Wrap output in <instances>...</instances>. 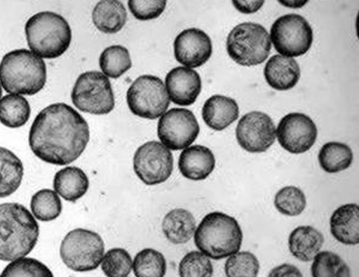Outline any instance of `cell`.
I'll return each mask as SVG.
<instances>
[{"mask_svg":"<svg viewBox=\"0 0 359 277\" xmlns=\"http://www.w3.org/2000/svg\"><path fill=\"white\" fill-rule=\"evenodd\" d=\"M90 128L83 116L66 103H54L36 116L29 132V146L42 161L66 165L86 149Z\"/></svg>","mask_w":359,"mask_h":277,"instance_id":"cell-1","label":"cell"},{"mask_svg":"<svg viewBox=\"0 0 359 277\" xmlns=\"http://www.w3.org/2000/svg\"><path fill=\"white\" fill-rule=\"evenodd\" d=\"M40 227L29 210L20 203L0 204V260L25 257L37 245Z\"/></svg>","mask_w":359,"mask_h":277,"instance_id":"cell-2","label":"cell"},{"mask_svg":"<svg viewBox=\"0 0 359 277\" xmlns=\"http://www.w3.org/2000/svg\"><path fill=\"white\" fill-rule=\"evenodd\" d=\"M46 83V66L28 49H15L0 62V85L9 95H34Z\"/></svg>","mask_w":359,"mask_h":277,"instance_id":"cell-3","label":"cell"},{"mask_svg":"<svg viewBox=\"0 0 359 277\" xmlns=\"http://www.w3.org/2000/svg\"><path fill=\"white\" fill-rule=\"evenodd\" d=\"M194 235L196 247L213 260H222L238 252L243 242L238 222L222 212L206 215Z\"/></svg>","mask_w":359,"mask_h":277,"instance_id":"cell-4","label":"cell"},{"mask_svg":"<svg viewBox=\"0 0 359 277\" xmlns=\"http://www.w3.org/2000/svg\"><path fill=\"white\" fill-rule=\"evenodd\" d=\"M25 30L30 51L40 58H58L71 46V27L65 18L56 13L45 11L32 15Z\"/></svg>","mask_w":359,"mask_h":277,"instance_id":"cell-5","label":"cell"},{"mask_svg":"<svg viewBox=\"0 0 359 277\" xmlns=\"http://www.w3.org/2000/svg\"><path fill=\"white\" fill-rule=\"evenodd\" d=\"M271 49L270 35L258 23H240L227 36V54L240 66L255 67L262 64L267 60Z\"/></svg>","mask_w":359,"mask_h":277,"instance_id":"cell-6","label":"cell"},{"mask_svg":"<svg viewBox=\"0 0 359 277\" xmlns=\"http://www.w3.org/2000/svg\"><path fill=\"white\" fill-rule=\"evenodd\" d=\"M60 256L69 270L79 273L95 271L104 256V242L91 230H72L62 241Z\"/></svg>","mask_w":359,"mask_h":277,"instance_id":"cell-7","label":"cell"},{"mask_svg":"<svg viewBox=\"0 0 359 277\" xmlns=\"http://www.w3.org/2000/svg\"><path fill=\"white\" fill-rule=\"evenodd\" d=\"M72 100L79 110L91 115H107L115 108L110 80L100 72L79 75L72 89Z\"/></svg>","mask_w":359,"mask_h":277,"instance_id":"cell-8","label":"cell"},{"mask_svg":"<svg viewBox=\"0 0 359 277\" xmlns=\"http://www.w3.org/2000/svg\"><path fill=\"white\" fill-rule=\"evenodd\" d=\"M126 102L134 115L148 120L161 118L170 106L164 83L154 75L138 77L126 93Z\"/></svg>","mask_w":359,"mask_h":277,"instance_id":"cell-9","label":"cell"},{"mask_svg":"<svg viewBox=\"0 0 359 277\" xmlns=\"http://www.w3.org/2000/svg\"><path fill=\"white\" fill-rule=\"evenodd\" d=\"M271 43L281 56H303L313 43V30L302 15L288 14L278 18L271 28Z\"/></svg>","mask_w":359,"mask_h":277,"instance_id":"cell-10","label":"cell"},{"mask_svg":"<svg viewBox=\"0 0 359 277\" xmlns=\"http://www.w3.org/2000/svg\"><path fill=\"white\" fill-rule=\"evenodd\" d=\"M134 172L148 186L166 182L174 170L172 152L161 142H146L136 150L133 158Z\"/></svg>","mask_w":359,"mask_h":277,"instance_id":"cell-11","label":"cell"},{"mask_svg":"<svg viewBox=\"0 0 359 277\" xmlns=\"http://www.w3.org/2000/svg\"><path fill=\"white\" fill-rule=\"evenodd\" d=\"M200 134V126L192 111L174 108L160 118L157 135L163 146L170 150L187 149Z\"/></svg>","mask_w":359,"mask_h":277,"instance_id":"cell-12","label":"cell"},{"mask_svg":"<svg viewBox=\"0 0 359 277\" xmlns=\"http://www.w3.org/2000/svg\"><path fill=\"white\" fill-rule=\"evenodd\" d=\"M236 139L239 146L250 154H262L276 141L275 123L267 114L248 113L237 124Z\"/></svg>","mask_w":359,"mask_h":277,"instance_id":"cell-13","label":"cell"},{"mask_svg":"<svg viewBox=\"0 0 359 277\" xmlns=\"http://www.w3.org/2000/svg\"><path fill=\"white\" fill-rule=\"evenodd\" d=\"M281 147L292 154H302L314 146L318 136L316 124L309 116L291 113L283 116L276 129Z\"/></svg>","mask_w":359,"mask_h":277,"instance_id":"cell-14","label":"cell"},{"mask_svg":"<svg viewBox=\"0 0 359 277\" xmlns=\"http://www.w3.org/2000/svg\"><path fill=\"white\" fill-rule=\"evenodd\" d=\"M175 57L185 68H200L212 55V41L205 31L190 28L182 31L175 38Z\"/></svg>","mask_w":359,"mask_h":277,"instance_id":"cell-15","label":"cell"},{"mask_svg":"<svg viewBox=\"0 0 359 277\" xmlns=\"http://www.w3.org/2000/svg\"><path fill=\"white\" fill-rule=\"evenodd\" d=\"M165 83L168 97L177 105L194 104L201 92L200 74L185 67L172 69L167 74Z\"/></svg>","mask_w":359,"mask_h":277,"instance_id":"cell-16","label":"cell"},{"mask_svg":"<svg viewBox=\"0 0 359 277\" xmlns=\"http://www.w3.org/2000/svg\"><path fill=\"white\" fill-rule=\"evenodd\" d=\"M216 159L208 147L193 146L187 147L180 154L178 169L187 180H205L215 169Z\"/></svg>","mask_w":359,"mask_h":277,"instance_id":"cell-17","label":"cell"},{"mask_svg":"<svg viewBox=\"0 0 359 277\" xmlns=\"http://www.w3.org/2000/svg\"><path fill=\"white\" fill-rule=\"evenodd\" d=\"M239 112V106L233 98L216 95L206 100L201 115L208 128L222 131L238 119Z\"/></svg>","mask_w":359,"mask_h":277,"instance_id":"cell-18","label":"cell"},{"mask_svg":"<svg viewBox=\"0 0 359 277\" xmlns=\"http://www.w3.org/2000/svg\"><path fill=\"white\" fill-rule=\"evenodd\" d=\"M330 232L338 242L346 245L359 243V207L348 203L340 206L330 217Z\"/></svg>","mask_w":359,"mask_h":277,"instance_id":"cell-19","label":"cell"},{"mask_svg":"<svg viewBox=\"0 0 359 277\" xmlns=\"http://www.w3.org/2000/svg\"><path fill=\"white\" fill-rule=\"evenodd\" d=\"M266 81L273 89H293L301 77V69L295 59L281 55L271 57L264 68Z\"/></svg>","mask_w":359,"mask_h":277,"instance_id":"cell-20","label":"cell"},{"mask_svg":"<svg viewBox=\"0 0 359 277\" xmlns=\"http://www.w3.org/2000/svg\"><path fill=\"white\" fill-rule=\"evenodd\" d=\"M324 245V236L312 227H299L292 231L288 239L289 250L302 262H310Z\"/></svg>","mask_w":359,"mask_h":277,"instance_id":"cell-21","label":"cell"},{"mask_svg":"<svg viewBox=\"0 0 359 277\" xmlns=\"http://www.w3.org/2000/svg\"><path fill=\"white\" fill-rule=\"evenodd\" d=\"M95 27L105 34H116L125 27L128 12L118 0H102L97 2L92 13Z\"/></svg>","mask_w":359,"mask_h":277,"instance_id":"cell-22","label":"cell"},{"mask_svg":"<svg viewBox=\"0 0 359 277\" xmlns=\"http://www.w3.org/2000/svg\"><path fill=\"white\" fill-rule=\"evenodd\" d=\"M89 185L86 173L77 167L65 168L54 176L53 187L57 195L69 203H76L84 196Z\"/></svg>","mask_w":359,"mask_h":277,"instance_id":"cell-23","label":"cell"},{"mask_svg":"<svg viewBox=\"0 0 359 277\" xmlns=\"http://www.w3.org/2000/svg\"><path fill=\"white\" fill-rule=\"evenodd\" d=\"M197 229V222L188 210L177 208L165 216L162 231L167 240L175 245H182L192 239Z\"/></svg>","mask_w":359,"mask_h":277,"instance_id":"cell-24","label":"cell"},{"mask_svg":"<svg viewBox=\"0 0 359 277\" xmlns=\"http://www.w3.org/2000/svg\"><path fill=\"white\" fill-rule=\"evenodd\" d=\"M23 165L11 150L0 147V198L15 193L22 184Z\"/></svg>","mask_w":359,"mask_h":277,"instance_id":"cell-25","label":"cell"},{"mask_svg":"<svg viewBox=\"0 0 359 277\" xmlns=\"http://www.w3.org/2000/svg\"><path fill=\"white\" fill-rule=\"evenodd\" d=\"M31 108L27 98L7 95L0 100V123L9 128H20L29 120Z\"/></svg>","mask_w":359,"mask_h":277,"instance_id":"cell-26","label":"cell"},{"mask_svg":"<svg viewBox=\"0 0 359 277\" xmlns=\"http://www.w3.org/2000/svg\"><path fill=\"white\" fill-rule=\"evenodd\" d=\"M320 165L325 173H337L348 169L352 165L353 154L347 144L330 142L324 144L318 155Z\"/></svg>","mask_w":359,"mask_h":277,"instance_id":"cell-27","label":"cell"},{"mask_svg":"<svg viewBox=\"0 0 359 277\" xmlns=\"http://www.w3.org/2000/svg\"><path fill=\"white\" fill-rule=\"evenodd\" d=\"M100 67L105 76L118 79L133 67L128 49L123 46H112L105 48L100 54Z\"/></svg>","mask_w":359,"mask_h":277,"instance_id":"cell-28","label":"cell"},{"mask_svg":"<svg viewBox=\"0 0 359 277\" xmlns=\"http://www.w3.org/2000/svg\"><path fill=\"white\" fill-rule=\"evenodd\" d=\"M31 211L38 221L51 222L60 216L62 208L61 199L55 191L43 189L37 191L31 199Z\"/></svg>","mask_w":359,"mask_h":277,"instance_id":"cell-29","label":"cell"},{"mask_svg":"<svg viewBox=\"0 0 359 277\" xmlns=\"http://www.w3.org/2000/svg\"><path fill=\"white\" fill-rule=\"evenodd\" d=\"M133 268L136 277H164L167 273L166 259L154 248H144L137 253Z\"/></svg>","mask_w":359,"mask_h":277,"instance_id":"cell-30","label":"cell"},{"mask_svg":"<svg viewBox=\"0 0 359 277\" xmlns=\"http://www.w3.org/2000/svg\"><path fill=\"white\" fill-rule=\"evenodd\" d=\"M312 277H351L350 268L339 255L322 251L313 259Z\"/></svg>","mask_w":359,"mask_h":277,"instance_id":"cell-31","label":"cell"},{"mask_svg":"<svg viewBox=\"0 0 359 277\" xmlns=\"http://www.w3.org/2000/svg\"><path fill=\"white\" fill-rule=\"evenodd\" d=\"M275 206L280 213L285 216H299L306 209V195L295 186H286L276 193Z\"/></svg>","mask_w":359,"mask_h":277,"instance_id":"cell-32","label":"cell"},{"mask_svg":"<svg viewBox=\"0 0 359 277\" xmlns=\"http://www.w3.org/2000/svg\"><path fill=\"white\" fill-rule=\"evenodd\" d=\"M260 264L250 251H238L229 256L224 265L226 277H257Z\"/></svg>","mask_w":359,"mask_h":277,"instance_id":"cell-33","label":"cell"},{"mask_svg":"<svg viewBox=\"0 0 359 277\" xmlns=\"http://www.w3.org/2000/svg\"><path fill=\"white\" fill-rule=\"evenodd\" d=\"M133 258L123 248H111L103 256L102 270L106 277H126L133 270Z\"/></svg>","mask_w":359,"mask_h":277,"instance_id":"cell-34","label":"cell"},{"mask_svg":"<svg viewBox=\"0 0 359 277\" xmlns=\"http://www.w3.org/2000/svg\"><path fill=\"white\" fill-rule=\"evenodd\" d=\"M0 277H54L45 264L34 258L23 257L13 261L4 269Z\"/></svg>","mask_w":359,"mask_h":277,"instance_id":"cell-35","label":"cell"},{"mask_svg":"<svg viewBox=\"0 0 359 277\" xmlns=\"http://www.w3.org/2000/svg\"><path fill=\"white\" fill-rule=\"evenodd\" d=\"M178 273L180 277H212L213 265L201 251H191L180 261Z\"/></svg>","mask_w":359,"mask_h":277,"instance_id":"cell-36","label":"cell"},{"mask_svg":"<svg viewBox=\"0 0 359 277\" xmlns=\"http://www.w3.org/2000/svg\"><path fill=\"white\" fill-rule=\"evenodd\" d=\"M167 1L165 0H129L128 8L131 14L139 20L157 19L165 11Z\"/></svg>","mask_w":359,"mask_h":277,"instance_id":"cell-37","label":"cell"},{"mask_svg":"<svg viewBox=\"0 0 359 277\" xmlns=\"http://www.w3.org/2000/svg\"><path fill=\"white\" fill-rule=\"evenodd\" d=\"M268 277H303L301 271L291 264H283L273 268Z\"/></svg>","mask_w":359,"mask_h":277,"instance_id":"cell-38","label":"cell"},{"mask_svg":"<svg viewBox=\"0 0 359 277\" xmlns=\"http://www.w3.org/2000/svg\"><path fill=\"white\" fill-rule=\"evenodd\" d=\"M264 4V1H232L234 7L243 14H254L259 11Z\"/></svg>","mask_w":359,"mask_h":277,"instance_id":"cell-39","label":"cell"},{"mask_svg":"<svg viewBox=\"0 0 359 277\" xmlns=\"http://www.w3.org/2000/svg\"><path fill=\"white\" fill-rule=\"evenodd\" d=\"M280 4L288 8H294V9H298V8L304 7V5L309 4L307 0H280Z\"/></svg>","mask_w":359,"mask_h":277,"instance_id":"cell-40","label":"cell"},{"mask_svg":"<svg viewBox=\"0 0 359 277\" xmlns=\"http://www.w3.org/2000/svg\"><path fill=\"white\" fill-rule=\"evenodd\" d=\"M2 97V87L1 85H0V100H1Z\"/></svg>","mask_w":359,"mask_h":277,"instance_id":"cell-41","label":"cell"}]
</instances>
